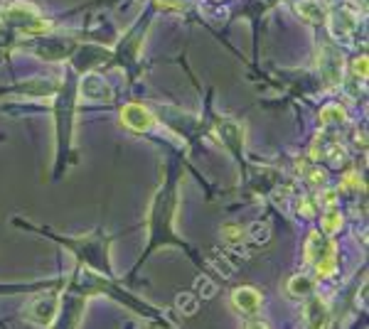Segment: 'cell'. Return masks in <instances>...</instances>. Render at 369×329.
Returning a JSON list of instances; mask_svg holds the SVG:
<instances>
[{
	"mask_svg": "<svg viewBox=\"0 0 369 329\" xmlns=\"http://www.w3.org/2000/svg\"><path fill=\"white\" fill-rule=\"evenodd\" d=\"M347 121V114H345V108L337 106V103H330L320 111V123L323 125H340Z\"/></svg>",
	"mask_w": 369,
	"mask_h": 329,
	"instance_id": "obj_12",
	"label": "cell"
},
{
	"mask_svg": "<svg viewBox=\"0 0 369 329\" xmlns=\"http://www.w3.org/2000/svg\"><path fill=\"white\" fill-rule=\"evenodd\" d=\"M222 238L229 243V246H237V243L244 238V231H241L239 226H234V224H227V226L222 229Z\"/></svg>",
	"mask_w": 369,
	"mask_h": 329,
	"instance_id": "obj_16",
	"label": "cell"
},
{
	"mask_svg": "<svg viewBox=\"0 0 369 329\" xmlns=\"http://www.w3.org/2000/svg\"><path fill=\"white\" fill-rule=\"evenodd\" d=\"M121 123L128 130H136V133H148L155 125V116L151 114V108L141 106V103H128L121 111Z\"/></svg>",
	"mask_w": 369,
	"mask_h": 329,
	"instance_id": "obj_5",
	"label": "cell"
},
{
	"mask_svg": "<svg viewBox=\"0 0 369 329\" xmlns=\"http://www.w3.org/2000/svg\"><path fill=\"white\" fill-rule=\"evenodd\" d=\"M342 184H345V187H357V184H359V175H357V172L345 175V179H342Z\"/></svg>",
	"mask_w": 369,
	"mask_h": 329,
	"instance_id": "obj_19",
	"label": "cell"
},
{
	"mask_svg": "<svg viewBox=\"0 0 369 329\" xmlns=\"http://www.w3.org/2000/svg\"><path fill=\"white\" fill-rule=\"evenodd\" d=\"M82 94L87 98H94V101H103V98H111V89L103 84L101 76L96 74H89L82 84Z\"/></svg>",
	"mask_w": 369,
	"mask_h": 329,
	"instance_id": "obj_10",
	"label": "cell"
},
{
	"mask_svg": "<svg viewBox=\"0 0 369 329\" xmlns=\"http://www.w3.org/2000/svg\"><path fill=\"white\" fill-rule=\"evenodd\" d=\"M303 319L308 329H327L330 327V308H327L325 297L308 295V303L303 305Z\"/></svg>",
	"mask_w": 369,
	"mask_h": 329,
	"instance_id": "obj_4",
	"label": "cell"
},
{
	"mask_svg": "<svg viewBox=\"0 0 369 329\" xmlns=\"http://www.w3.org/2000/svg\"><path fill=\"white\" fill-rule=\"evenodd\" d=\"M249 238H251V241H256V243H266L268 238H271V229H268L266 224H251Z\"/></svg>",
	"mask_w": 369,
	"mask_h": 329,
	"instance_id": "obj_15",
	"label": "cell"
},
{
	"mask_svg": "<svg viewBox=\"0 0 369 329\" xmlns=\"http://www.w3.org/2000/svg\"><path fill=\"white\" fill-rule=\"evenodd\" d=\"M305 260L315 270V278H330L337 270V246L320 231H310L305 243Z\"/></svg>",
	"mask_w": 369,
	"mask_h": 329,
	"instance_id": "obj_1",
	"label": "cell"
},
{
	"mask_svg": "<svg viewBox=\"0 0 369 329\" xmlns=\"http://www.w3.org/2000/svg\"><path fill=\"white\" fill-rule=\"evenodd\" d=\"M57 314H60V295H55V292L35 297L30 305V319L40 327H52Z\"/></svg>",
	"mask_w": 369,
	"mask_h": 329,
	"instance_id": "obj_3",
	"label": "cell"
},
{
	"mask_svg": "<svg viewBox=\"0 0 369 329\" xmlns=\"http://www.w3.org/2000/svg\"><path fill=\"white\" fill-rule=\"evenodd\" d=\"M320 64H323V76L327 79V84H337L342 79V54H337L335 49H325Z\"/></svg>",
	"mask_w": 369,
	"mask_h": 329,
	"instance_id": "obj_9",
	"label": "cell"
},
{
	"mask_svg": "<svg viewBox=\"0 0 369 329\" xmlns=\"http://www.w3.org/2000/svg\"><path fill=\"white\" fill-rule=\"evenodd\" d=\"M340 229H342V214L335 209V206H330V209L323 214V233L332 236V233H337Z\"/></svg>",
	"mask_w": 369,
	"mask_h": 329,
	"instance_id": "obj_13",
	"label": "cell"
},
{
	"mask_svg": "<svg viewBox=\"0 0 369 329\" xmlns=\"http://www.w3.org/2000/svg\"><path fill=\"white\" fill-rule=\"evenodd\" d=\"M244 329H268V324L261 322V319H249V322L244 324Z\"/></svg>",
	"mask_w": 369,
	"mask_h": 329,
	"instance_id": "obj_21",
	"label": "cell"
},
{
	"mask_svg": "<svg viewBox=\"0 0 369 329\" xmlns=\"http://www.w3.org/2000/svg\"><path fill=\"white\" fill-rule=\"evenodd\" d=\"M295 10L300 17L308 22H325L327 20V6L325 0H295Z\"/></svg>",
	"mask_w": 369,
	"mask_h": 329,
	"instance_id": "obj_8",
	"label": "cell"
},
{
	"mask_svg": "<svg viewBox=\"0 0 369 329\" xmlns=\"http://www.w3.org/2000/svg\"><path fill=\"white\" fill-rule=\"evenodd\" d=\"M175 303H178L180 312H184V314H195V312H197V308H200V303H197V297H195V295H190V292H180Z\"/></svg>",
	"mask_w": 369,
	"mask_h": 329,
	"instance_id": "obj_14",
	"label": "cell"
},
{
	"mask_svg": "<svg viewBox=\"0 0 369 329\" xmlns=\"http://www.w3.org/2000/svg\"><path fill=\"white\" fill-rule=\"evenodd\" d=\"M335 192H332V189H325V192H323V199H325V206L327 209H330L332 204H335Z\"/></svg>",
	"mask_w": 369,
	"mask_h": 329,
	"instance_id": "obj_22",
	"label": "cell"
},
{
	"mask_svg": "<svg viewBox=\"0 0 369 329\" xmlns=\"http://www.w3.org/2000/svg\"><path fill=\"white\" fill-rule=\"evenodd\" d=\"M357 22H359L357 12H354L350 6H342V8H337V10L332 12L330 33L335 35L337 39H350V35L357 30Z\"/></svg>",
	"mask_w": 369,
	"mask_h": 329,
	"instance_id": "obj_6",
	"label": "cell"
},
{
	"mask_svg": "<svg viewBox=\"0 0 369 329\" xmlns=\"http://www.w3.org/2000/svg\"><path fill=\"white\" fill-rule=\"evenodd\" d=\"M141 329H163V327H157V324L155 322H146V324H143V327Z\"/></svg>",
	"mask_w": 369,
	"mask_h": 329,
	"instance_id": "obj_23",
	"label": "cell"
},
{
	"mask_svg": "<svg viewBox=\"0 0 369 329\" xmlns=\"http://www.w3.org/2000/svg\"><path fill=\"white\" fill-rule=\"evenodd\" d=\"M298 211H300L303 216H313V206H310L308 199H300V202H298Z\"/></svg>",
	"mask_w": 369,
	"mask_h": 329,
	"instance_id": "obj_20",
	"label": "cell"
},
{
	"mask_svg": "<svg viewBox=\"0 0 369 329\" xmlns=\"http://www.w3.org/2000/svg\"><path fill=\"white\" fill-rule=\"evenodd\" d=\"M8 20H15V25L20 27L25 35H44L49 30V22L40 17V12L35 10V6H12L8 10Z\"/></svg>",
	"mask_w": 369,
	"mask_h": 329,
	"instance_id": "obj_2",
	"label": "cell"
},
{
	"mask_svg": "<svg viewBox=\"0 0 369 329\" xmlns=\"http://www.w3.org/2000/svg\"><path fill=\"white\" fill-rule=\"evenodd\" d=\"M163 8H170V10H182L192 3V0H157Z\"/></svg>",
	"mask_w": 369,
	"mask_h": 329,
	"instance_id": "obj_17",
	"label": "cell"
},
{
	"mask_svg": "<svg viewBox=\"0 0 369 329\" xmlns=\"http://www.w3.org/2000/svg\"><path fill=\"white\" fill-rule=\"evenodd\" d=\"M354 74L362 76V79H367V57H359V60H354Z\"/></svg>",
	"mask_w": 369,
	"mask_h": 329,
	"instance_id": "obj_18",
	"label": "cell"
},
{
	"mask_svg": "<svg viewBox=\"0 0 369 329\" xmlns=\"http://www.w3.org/2000/svg\"><path fill=\"white\" fill-rule=\"evenodd\" d=\"M232 305H234V310H239V312H244V314H256L264 308V297H261V292L256 290V287L244 285L232 292Z\"/></svg>",
	"mask_w": 369,
	"mask_h": 329,
	"instance_id": "obj_7",
	"label": "cell"
},
{
	"mask_svg": "<svg viewBox=\"0 0 369 329\" xmlns=\"http://www.w3.org/2000/svg\"><path fill=\"white\" fill-rule=\"evenodd\" d=\"M313 287H315L313 278L303 276V273H298V276H293L288 281V292L293 297H308L313 292Z\"/></svg>",
	"mask_w": 369,
	"mask_h": 329,
	"instance_id": "obj_11",
	"label": "cell"
}]
</instances>
